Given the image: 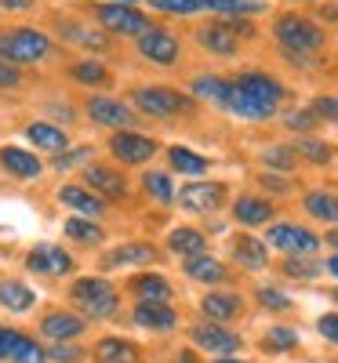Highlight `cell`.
Returning <instances> with one entry per match:
<instances>
[{
	"label": "cell",
	"mask_w": 338,
	"mask_h": 363,
	"mask_svg": "<svg viewBox=\"0 0 338 363\" xmlns=\"http://www.w3.org/2000/svg\"><path fill=\"white\" fill-rule=\"evenodd\" d=\"M87 116L95 120V124H106V128H131L135 124V109L120 106L113 99H91L87 102Z\"/></svg>",
	"instance_id": "cell-13"
},
{
	"label": "cell",
	"mask_w": 338,
	"mask_h": 363,
	"mask_svg": "<svg viewBox=\"0 0 338 363\" xmlns=\"http://www.w3.org/2000/svg\"><path fill=\"white\" fill-rule=\"evenodd\" d=\"M109 149H113V157L124 160V164H146L157 153V142L149 135H138V131H120V135H113Z\"/></svg>",
	"instance_id": "cell-10"
},
{
	"label": "cell",
	"mask_w": 338,
	"mask_h": 363,
	"mask_svg": "<svg viewBox=\"0 0 338 363\" xmlns=\"http://www.w3.org/2000/svg\"><path fill=\"white\" fill-rule=\"evenodd\" d=\"M168 164L182 174H204L207 171V160L200 153H193V149H182V145H171L168 149Z\"/></svg>",
	"instance_id": "cell-34"
},
{
	"label": "cell",
	"mask_w": 338,
	"mask_h": 363,
	"mask_svg": "<svg viewBox=\"0 0 338 363\" xmlns=\"http://www.w3.org/2000/svg\"><path fill=\"white\" fill-rule=\"evenodd\" d=\"M233 215H236L240 225H266L273 218V203L248 193V196H236L233 200Z\"/></svg>",
	"instance_id": "cell-19"
},
{
	"label": "cell",
	"mask_w": 338,
	"mask_h": 363,
	"mask_svg": "<svg viewBox=\"0 0 338 363\" xmlns=\"http://www.w3.org/2000/svg\"><path fill=\"white\" fill-rule=\"evenodd\" d=\"M131 102L146 116H178V113L193 109V99L182 95V91H171V87H138V91H131Z\"/></svg>",
	"instance_id": "cell-4"
},
{
	"label": "cell",
	"mask_w": 338,
	"mask_h": 363,
	"mask_svg": "<svg viewBox=\"0 0 338 363\" xmlns=\"http://www.w3.org/2000/svg\"><path fill=\"white\" fill-rule=\"evenodd\" d=\"M84 182H87L91 189L106 193V196H116V200H124V196H128V182H124V174L113 171V167H106V164H91V167L84 171Z\"/></svg>",
	"instance_id": "cell-16"
},
{
	"label": "cell",
	"mask_w": 338,
	"mask_h": 363,
	"mask_svg": "<svg viewBox=\"0 0 338 363\" xmlns=\"http://www.w3.org/2000/svg\"><path fill=\"white\" fill-rule=\"evenodd\" d=\"M310 109L317 113V120H331V124H338V99L320 95V99H313V106H310Z\"/></svg>",
	"instance_id": "cell-45"
},
{
	"label": "cell",
	"mask_w": 338,
	"mask_h": 363,
	"mask_svg": "<svg viewBox=\"0 0 338 363\" xmlns=\"http://www.w3.org/2000/svg\"><path fill=\"white\" fill-rule=\"evenodd\" d=\"M200 11H219V15H255L262 11L258 0H200Z\"/></svg>",
	"instance_id": "cell-37"
},
{
	"label": "cell",
	"mask_w": 338,
	"mask_h": 363,
	"mask_svg": "<svg viewBox=\"0 0 338 363\" xmlns=\"http://www.w3.org/2000/svg\"><path fill=\"white\" fill-rule=\"evenodd\" d=\"M73 301L87 313V316H95V320H109L120 306V298L116 291L102 280V277H87V280H77L73 284Z\"/></svg>",
	"instance_id": "cell-3"
},
{
	"label": "cell",
	"mask_w": 338,
	"mask_h": 363,
	"mask_svg": "<svg viewBox=\"0 0 338 363\" xmlns=\"http://www.w3.org/2000/svg\"><path fill=\"white\" fill-rule=\"evenodd\" d=\"M138 51H142V58H149V62L171 66L178 58V40L171 33H164V29H146V33L138 37Z\"/></svg>",
	"instance_id": "cell-12"
},
{
	"label": "cell",
	"mask_w": 338,
	"mask_h": 363,
	"mask_svg": "<svg viewBox=\"0 0 338 363\" xmlns=\"http://www.w3.org/2000/svg\"><path fill=\"white\" fill-rule=\"evenodd\" d=\"M295 157H305V160H313V164H327L331 157H334V149L327 145V142H320V138H310V135H302V138H295Z\"/></svg>",
	"instance_id": "cell-36"
},
{
	"label": "cell",
	"mask_w": 338,
	"mask_h": 363,
	"mask_svg": "<svg viewBox=\"0 0 338 363\" xmlns=\"http://www.w3.org/2000/svg\"><path fill=\"white\" fill-rule=\"evenodd\" d=\"M66 236L77 240V244H102V229L87 218H70L66 222Z\"/></svg>",
	"instance_id": "cell-39"
},
{
	"label": "cell",
	"mask_w": 338,
	"mask_h": 363,
	"mask_svg": "<svg viewBox=\"0 0 338 363\" xmlns=\"http://www.w3.org/2000/svg\"><path fill=\"white\" fill-rule=\"evenodd\" d=\"M95 359L99 363H138V349L128 342V338H102L95 345Z\"/></svg>",
	"instance_id": "cell-23"
},
{
	"label": "cell",
	"mask_w": 338,
	"mask_h": 363,
	"mask_svg": "<svg viewBox=\"0 0 338 363\" xmlns=\"http://www.w3.org/2000/svg\"><path fill=\"white\" fill-rule=\"evenodd\" d=\"M29 269L44 272V277H66V272L73 269V258L62 247L40 244V247H33V255H29Z\"/></svg>",
	"instance_id": "cell-14"
},
{
	"label": "cell",
	"mask_w": 338,
	"mask_h": 363,
	"mask_svg": "<svg viewBox=\"0 0 338 363\" xmlns=\"http://www.w3.org/2000/svg\"><path fill=\"white\" fill-rule=\"evenodd\" d=\"M109 4H131V0H109Z\"/></svg>",
	"instance_id": "cell-56"
},
{
	"label": "cell",
	"mask_w": 338,
	"mask_h": 363,
	"mask_svg": "<svg viewBox=\"0 0 338 363\" xmlns=\"http://www.w3.org/2000/svg\"><path fill=\"white\" fill-rule=\"evenodd\" d=\"M58 200L70 203L73 211H80V218H95V215H102V211H106V203H102L99 196H91L84 186H62Z\"/></svg>",
	"instance_id": "cell-24"
},
{
	"label": "cell",
	"mask_w": 338,
	"mask_h": 363,
	"mask_svg": "<svg viewBox=\"0 0 338 363\" xmlns=\"http://www.w3.org/2000/svg\"><path fill=\"white\" fill-rule=\"evenodd\" d=\"M258 306L276 309V313H288L291 309V298L284 291H276V287H258Z\"/></svg>",
	"instance_id": "cell-43"
},
{
	"label": "cell",
	"mask_w": 338,
	"mask_h": 363,
	"mask_svg": "<svg viewBox=\"0 0 338 363\" xmlns=\"http://www.w3.org/2000/svg\"><path fill=\"white\" fill-rule=\"evenodd\" d=\"M284 124H288V128H295V131H310V128L317 124V113H313V109H298V113H288V116H284Z\"/></svg>",
	"instance_id": "cell-46"
},
{
	"label": "cell",
	"mask_w": 338,
	"mask_h": 363,
	"mask_svg": "<svg viewBox=\"0 0 338 363\" xmlns=\"http://www.w3.org/2000/svg\"><path fill=\"white\" fill-rule=\"evenodd\" d=\"M18 80H22L18 66H11V62H0V87H18Z\"/></svg>",
	"instance_id": "cell-49"
},
{
	"label": "cell",
	"mask_w": 338,
	"mask_h": 363,
	"mask_svg": "<svg viewBox=\"0 0 338 363\" xmlns=\"http://www.w3.org/2000/svg\"><path fill=\"white\" fill-rule=\"evenodd\" d=\"M233 84L240 91H248L255 102L269 106V109H276V106L284 102V95H288V87L276 80V77H269V73H240V77H233Z\"/></svg>",
	"instance_id": "cell-6"
},
{
	"label": "cell",
	"mask_w": 338,
	"mask_h": 363,
	"mask_svg": "<svg viewBox=\"0 0 338 363\" xmlns=\"http://www.w3.org/2000/svg\"><path fill=\"white\" fill-rule=\"evenodd\" d=\"M204 233H197V229H175L171 236H168V251L171 255H186V258H193V255H204Z\"/></svg>",
	"instance_id": "cell-30"
},
{
	"label": "cell",
	"mask_w": 338,
	"mask_h": 363,
	"mask_svg": "<svg viewBox=\"0 0 338 363\" xmlns=\"http://www.w3.org/2000/svg\"><path fill=\"white\" fill-rule=\"evenodd\" d=\"M197 40H200V48H207L211 55H222V58L236 55V33H233L226 22H211V26H204L200 33H197Z\"/></svg>",
	"instance_id": "cell-17"
},
{
	"label": "cell",
	"mask_w": 338,
	"mask_h": 363,
	"mask_svg": "<svg viewBox=\"0 0 338 363\" xmlns=\"http://www.w3.org/2000/svg\"><path fill=\"white\" fill-rule=\"evenodd\" d=\"M295 345H298V330H291V327H269V330H266V349L288 352V349H295Z\"/></svg>",
	"instance_id": "cell-40"
},
{
	"label": "cell",
	"mask_w": 338,
	"mask_h": 363,
	"mask_svg": "<svg viewBox=\"0 0 338 363\" xmlns=\"http://www.w3.org/2000/svg\"><path fill=\"white\" fill-rule=\"evenodd\" d=\"M62 37L70 40V44H77V48H91V51H106L109 48V40L102 37V33H95V29H87V26H80V22H73V18H62Z\"/></svg>",
	"instance_id": "cell-27"
},
{
	"label": "cell",
	"mask_w": 338,
	"mask_h": 363,
	"mask_svg": "<svg viewBox=\"0 0 338 363\" xmlns=\"http://www.w3.org/2000/svg\"><path fill=\"white\" fill-rule=\"evenodd\" d=\"M193 95L200 102H211V106H226V95H229V80L226 77H197L193 80Z\"/></svg>",
	"instance_id": "cell-28"
},
{
	"label": "cell",
	"mask_w": 338,
	"mask_h": 363,
	"mask_svg": "<svg viewBox=\"0 0 338 363\" xmlns=\"http://www.w3.org/2000/svg\"><path fill=\"white\" fill-rule=\"evenodd\" d=\"M33 8V0H0V11H26Z\"/></svg>",
	"instance_id": "cell-50"
},
{
	"label": "cell",
	"mask_w": 338,
	"mask_h": 363,
	"mask_svg": "<svg viewBox=\"0 0 338 363\" xmlns=\"http://www.w3.org/2000/svg\"><path fill=\"white\" fill-rule=\"evenodd\" d=\"M0 164H4L8 174H15V178H37V174L44 171V164H40L33 153H26V149H15V145L0 149Z\"/></svg>",
	"instance_id": "cell-22"
},
{
	"label": "cell",
	"mask_w": 338,
	"mask_h": 363,
	"mask_svg": "<svg viewBox=\"0 0 338 363\" xmlns=\"http://www.w3.org/2000/svg\"><path fill=\"white\" fill-rule=\"evenodd\" d=\"M51 51L48 37L37 33V29H11V33H0V62H40V58Z\"/></svg>",
	"instance_id": "cell-2"
},
{
	"label": "cell",
	"mask_w": 338,
	"mask_h": 363,
	"mask_svg": "<svg viewBox=\"0 0 338 363\" xmlns=\"http://www.w3.org/2000/svg\"><path fill=\"white\" fill-rule=\"evenodd\" d=\"M334 301H338V287H334Z\"/></svg>",
	"instance_id": "cell-57"
},
{
	"label": "cell",
	"mask_w": 338,
	"mask_h": 363,
	"mask_svg": "<svg viewBox=\"0 0 338 363\" xmlns=\"http://www.w3.org/2000/svg\"><path fill=\"white\" fill-rule=\"evenodd\" d=\"M157 11H171V15H193L200 11V0H149Z\"/></svg>",
	"instance_id": "cell-44"
},
{
	"label": "cell",
	"mask_w": 338,
	"mask_h": 363,
	"mask_svg": "<svg viewBox=\"0 0 338 363\" xmlns=\"http://www.w3.org/2000/svg\"><path fill=\"white\" fill-rule=\"evenodd\" d=\"M214 363H244V359H236V356H219Z\"/></svg>",
	"instance_id": "cell-55"
},
{
	"label": "cell",
	"mask_w": 338,
	"mask_h": 363,
	"mask_svg": "<svg viewBox=\"0 0 338 363\" xmlns=\"http://www.w3.org/2000/svg\"><path fill=\"white\" fill-rule=\"evenodd\" d=\"M317 330L331 342V345H338V313H327V316H320L317 320Z\"/></svg>",
	"instance_id": "cell-47"
},
{
	"label": "cell",
	"mask_w": 338,
	"mask_h": 363,
	"mask_svg": "<svg viewBox=\"0 0 338 363\" xmlns=\"http://www.w3.org/2000/svg\"><path fill=\"white\" fill-rule=\"evenodd\" d=\"M324 269L331 272V277H338V255H334V258H327V265H324Z\"/></svg>",
	"instance_id": "cell-52"
},
{
	"label": "cell",
	"mask_w": 338,
	"mask_h": 363,
	"mask_svg": "<svg viewBox=\"0 0 338 363\" xmlns=\"http://www.w3.org/2000/svg\"><path fill=\"white\" fill-rule=\"evenodd\" d=\"M40 330H44V338H51V342H66V338L84 335V320L73 316V313H51V316H44Z\"/></svg>",
	"instance_id": "cell-21"
},
{
	"label": "cell",
	"mask_w": 338,
	"mask_h": 363,
	"mask_svg": "<svg viewBox=\"0 0 338 363\" xmlns=\"http://www.w3.org/2000/svg\"><path fill=\"white\" fill-rule=\"evenodd\" d=\"M131 291L138 294V301H168L171 298V284L157 272H138L131 280Z\"/></svg>",
	"instance_id": "cell-25"
},
{
	"label": "cell",
	"mask_w": 338,
	"mask_h": 363,
	"mask_svg": "<svg viewBox=\"0 0 338 363\" xmlns=\"http://www.w3.org/2000/svg\"><path fill=\"white\" fill-rule=\"evenodd\" d=\"M233 262L248 272H258L269 265V247L262 244L258 236H236L233 240Z\"/></svg>",
	"instance_id": "cell-15"
},
{
	"label": "cell",
	"mask_w": 338,
	"mask_h": 363,
	"mask_svg": "<svg viewBox=\"0 0 338 363\" xmlns=\"http://www.w3.org/2000/svg\"><path fill=\"white\" fill-rule=\"evenodd\" d=\"M200 313L211 320V323H229L244 313V301L236 294H207L200 301Z\"/></svg>",
	"instance_id": "cell-18"
},
{
	"label": "cell",
	"mask_w": 338,
	"mask_h": 363,
	"mask_svg": "<svg viewBox=\"0 0 338 363\" xmlns=\"http://www.w3.org/2000/svg\"><path fill=\"white\" fill-rule=\"evenodd\" d=\"M73 77H77L80 84H87V87H99V84L109 80L106 66H99V62H77V66H73Z\"/></svg>",
	"instance_id": "cell-42"
},
{
	"label": "cell",
	"mask_w": 338,
	"mask_h": 363,
	"mask_svg": "<svg viewBox=\"0 0 338 363\" xmlns=\"http://www.w3.org/2000/svg\"><path fill=\"white\" fill-rule=\"evenodd\" d=\"M91 157V149H73V153H62V157H55V167L58 171H70L73 164H84Z\"/></svg>",
	"instance_id": "cell-48"
},
{
	"label": "cell",
	"mask_w": 338,
	"mask_h": 363,
	"mask_svg": "<svg viewBox=\"0 0 338 363\" xmlns=\"http://www.w3.org/2000/svg\"><path fill=\"white\" fill-rule=\"evenodd\" d=\"M193 342H197V349L214 352V356H233L240 349V335L226 330L222 323H197L193 327Z\"/></svg>",
	"instance_id": "cell-9"
},
{
	"label": "cell",
	"mask_w": 338,
	"mask_h": 363,
	"mask_svg": "<svg viewBox=\"0 0 338 363\" xmlns=\"http://www.w3.org/2000/svg\"><path fill=\"white\" fill-rule=\"evenodd\" d=\"M135 323L149 327V330H168V327H175V313H171L168 301H138L135 306Z\"/></svg>",
	"instance_id": "cell-20"
},
{
	"label": "cell",
	"mask_w": 338,
	"mask_h": 363,
	"mask_svg": "<svg viewBox=\"0 0 338 363\" xmlns=\"http://www.w3.org/2000/svg\"><path fill=\"white\" fill-rule=\"evenodd\" d=\"M0 359H11V363H48V352L33 338L0 327Z\"/></svg>",
	"instance_id": "cell-8"
},
{
	"label": "cell",
	"mask_w": 338,
	"mask_h": 363,
	"mask_svg": "<svg viewBox=\"0 0 338 363\" xmlns=\"http://www.w3.org/2000/svg\"><path fill=\"white\" fill-rule=\"evenodd\" d=\"M157 258V251H153L149 244H124L120 251H113L109 258H106V265L109 269H116V265H146V262H153Z\"/></svg>",
	"instance_id": "cell-33"
},
{
	"label": "cell",
	"mask_w": 338,
	"mask_h": 363,
	"mask_svg": "<svg viewBox=\"0 0 338 363\" xmlns=\"http://www.w3.org/2000/svg\"><path fill=\"white\" fill-rule=\"evenodd\" d=\"M48 356H51V359H73V356H77V349H70V345H58V342H55V349H51Z\"/></svg>",
	"instance_id": "cell-51"
},
{
	"label": "cell",
	"mask_w": 338,
	"mask_h": 363,
	"mask_svg": "<svg viewBox=\"0 0 338 363\" xmlns=\"http://www.w3.org/2000/svg\"><path fill=\"white\" fill-rule=\"evenodd\" d=\"M305 211H310L313 218L320 222H338V196L334 193H324V189H313V193H305Z\"/></svg>",
	"instance_id": "cell-31"
},
{
	"label": "cell",
	"mask_w": 338,
	"mask_h": 363,
	"mask_svg": "<svg viewBox=\"0 0 338 363\" xmlns=\"http://www.w3.org/2000/svg\"><path fill=\"white\" fill-rule=\"evenodd\" d=\"M273 33L288 51H298V55H317L324 48V29L305 15H280L273 22Z\"/></svg>",
	"instance_id": "cell-1"
},
{
	"label": "cell",
	"mask_w": 338,
	"mask_h": 363,
	"mask_svg": "<svg viewBox=\"0 0 338 363\" xmlns=\"http://www.w3.org/2000/svg\"><path fill=\"white\" fill-rule=\"evenodd\" d=\"M99 22L106 29H113V33H128V37H142L149 29V18L138 15L135 8H128V4H102L99 8Z\"/></svg>",
	"instance_id": "cell-7"
},
{
	"label": "cell",
	"mask_w": 338,
	"mask_h": 363,
	"mask_svg": "<svg viewBox=\"0 0 338 363\" xmlns=\"http://www.w3.org/2000/svg\"><path fill=\"white\" fill-rule=\"evenodd\" d=\"M186 272H190L193 280H200V284H222L226 280V265L219 258H211V255L186 258Z\"/></svg>",
	"instance_id": "cell-26"
},
{
	"label": "cell",
	"mask_w": 338,
	"mask_h": 363,
	"mask_svg": "<svg viewBox=\"0 0 338 363\" xmlns=\"http://www.w3.org/2000/svg\"><path fill=\"white\" fill-rule=\"evenodd\" d=\"M284 272H288V277H295V280H317L320 272H324V265L317 262V255H288Z\"/></svg>",
	"instance_id": "cell-35"
},
{
	"label": "cell",
	"mask_w": 338,
	"mask_h": 363,
	"mask_svg": "<svg viewBox=\"0 0 338 363\" xmlns=\"http://www.w3.org/2000/svg\"><path fill=\"white\" fill-rule=\"evenodd\" d=\"M222 203H226V186L222 182H190V186L182 189V207L200 211V215L219 211Z\"/></svg>",
	"instance_id": "cell-11"
},
{
	"label": "cell",
	"mask_w": 338,
	"mask_h": 363,
	"mask_svg": "<svg viewBox=\"0 0 338 363\" xmlns=\"http://www.w3.org/2000/svg\"><path fill=\"white\" fill-rule=\"evenodd\" d=\"M26 138H33V145L51 149V153H58V157L66 153V135L58 131V128H51V124H29L26 128Z\"/></svg>",
	"instance_id": "cell-32"
},
{
	"label": "cell",
	"mask_w": 338,
	"mask_h": 363,
	"mask_svg": "<svg viewBox=\"0 0 338 363\" xmlns=\"http://www.w3.org/2000/svg\"><path fill=\"white\" fill-rule=\"evenodd\" d=\"M0 306L11 309V313H26L33 306V291L18 280H0Z\"/></svg>",
	"instance_id": "cell-29"
},
{
	"label": "cell",
	"mask_w": 338,
	"mask_h": 363,
	"mask_svg": "<svg viewBox=\"0 0 338 363\" xmlns=\"http://www.w3.org/2000/svg\"><path fill=\"white\" fill-rule=\"evenodd\" d=\"M142 186H146V193L157 200V203H171L175 200V186H171V178L168 174H160V171H149L146 178H142Z\"/></svg>",
	"instance_id": "cell-38"
},
{
	"label": "cell",
	"mask_w": 338,
	"mask_h": 363,
	"mask_svg": "<svg viewBox=\"0 0 338 363\" xmlns=\"http://www.w3.org/2000/svg\"><path fill=\"white\" fill-rule=\"evenodd\" d=\"M327 244H331V247H334V251H338V225H334V229H331V233H327Z\"/></svg>",
	"instance_id": "cell-53"
},
{
	"label": "cell",
	"mask_w": 338,
	"mask_h": 363,
	"mask_svg": "<svg viewBox=\"0 0 338 363\" xmlns=\"http://www.w3.org/2000/svg\"><path fill=\"white\" fill-rule=\"evenodd\" d=\"M171 363H197V359H193V356H190V352H182V356H175V359H171Z\"/></svg>",
	"instance_id": "cell-54"
},
{
	"label": "cell",
	"mask_w": 338,
	"mask_h": 363,
	"mask_svg": "<svg viewBox=\"0 0 338 363\" xmlns=\"http://www.w3.org/2000/svg\"><path fill=\"white\" fill-rule=\"evenodd\" d=\"M262 160L273 167V171H295V149L291 145H273V149H266L262 153Z\"/></svg>",
	"instance_id": "cell-41"
},
{
	"label": "cell",
	"mask_w": 338,
	"mask_h": 363,
	"mask_svg": "<svg viewBox=\"0 0 338 363\" xmlns=\"http://www.w3.org/2000/svg\"><path fill=\"white\" fill-rule=\"evenodd\" d=\"M269 247L284 251V255H317L320 247V236L310 233L305 225H295V222H280V225H269Z\"/></svg>",
	"instance_id": "cell-5"
}]
</instances>
